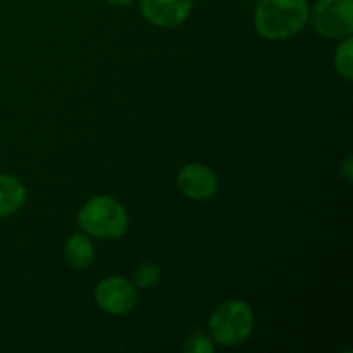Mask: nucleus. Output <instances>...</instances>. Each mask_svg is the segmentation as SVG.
Segmentation results:
<instances>
[{
	"label": "nucleus",
	"mask_w": 353,
	"mask_h": 353,
	"mask_svg": "<svg viewBox=\"0 0 353 353\" xmlns=\"http://www.w3.org/2000/svg\"><path fill=\"white\" fill-rule=\"evenodd\" d=\"M309 21L317 34L343 40L353 33V0H317Z\"/></svg>",
	"instance_id": "nucleus-4"
},
{
	"label": "nucleus",
	"mask_w": 353,
	"mask_h": 353,
	"mask_svg": "<svg viewBox=\"0 0 353 353\" xmlns=\"http://www.w3.org/2000/svg\"><path fill=\"white\" fill-rule=\"evenodd\" d=\"M309 16L307 0H257L255 30L265 40H290L307 26Z\"/></svg>",
	"instance_id": "nucleus-1"
},
{
	"label": "nucleus",
	"mask_w": 353,
	"mask_h": 353,
	"mask_svg": "<svg viewBox=\"0 0 353 353\" xmlns=\"http://www.w3.org/2000/svg\"><path fill=\"white\" fill-rule=\"evenodd\" d=\"M255 330L252 307L240 299H230L221 303L209 319V336L214 343L234 348L250 340Z\"/></svg>",
	"instance_id": "nucleus-3"
},
{
	"label": "nucleus",
	"mask_w": 353,
	"mask_h": 353,
	"mask_svg": "<svg viewBox=\"0 0 353 353\" xmlns=\"http://www.w3.org/2000/svg\"><path fill=\"white\" fill-rule=\"evenodd\" d=\"M340 174L343 176V179L347 183H352L353 179V168H352V155H348L347 159H345L343 162H341L340 165Z\"/></svg>",
	"instance_id": "nucleus-13"
},
{
	"label": "nucleus",
	"mask_w": 353,
	"mask_h": 353,
	"mask_svg": "<svg viewBox=\"0 0 353 353\" xmlns=\"http://www.w3.org/2000/svg\"><path fill=\"white\" fill-rule=\"evenodd\" d=\"M95 302L109 316L123 317L134 309L138 302V292L133 281L121 276H110L102 279L95 288Z\"/></svg>",
	"instance_id": "nucleus-5"
},
{
	"label": "nucleus",
	"mask_w": 353,
	"mask_h": 353,
	"mask_svg": "<svg viewBox=\"0 0 353 353\" xmlns=\"http://www.w3.org/2000/svg\"><path fill=\"white\" fill-rule=\"evenodd\" d=\"M105 3H109V6H116V7H124V6H130L131 2H134V0H103Z\"/></svg>",
	"instance_id": "nucleus-14"
},
{
	"label": "nucleus",
	"mask_w": 353,
	"mask_h": 353,
	"mask_svg": "<svg viewBox=\"0 0 353 353\" xmlns=\"http://www.w3.org/2000/svg\"><path fill=\"white\" fill-rule=\"evenodd\" d=\"M78 224L86 234H92L99 240L112 241L126 234L130 217L119 200L97 195L83 203L78 212Z\"/></svg>",
	"instance_id": "nucleus-2"
},
{
	"label": "nucleus",
	"mask_w": 353,
	"mask_h": 353,
	"mask_svg": "<svg viewBox=\"0 0 353 353\" xmlns=\"http://www.w3.org/2000/svg\"><path fill=\"white\" fill-rule=\"evenodd\" d=\"M161 278H162L161 268H159L155 262H143V264H140L137 269H134L133 285L137 286V288L150 290L159 285Z\"/></svg>",
	"instance_id": "nucleus-11"
},
{
	"label": "nucleus",
	"mask_w": 353,
	"mask_h": 353,
	"mask_svg": "<svg viewBox=\"0 0 353 353\" xmlns=\"http://www.w3.org/2000/svg\"><path fill=\"white\" fill-rule=\"evenodd\" d=\"M334 69L343 78L350 83L353 79V41L352 37L340 40L336 52H334Z\"/></svg>",
	"instance_id": "nucleus-10"
},
{
	"label": "nucleus",
	"mask_w": 353,
	"mask_h": 353,
	"mask_svg": "<svg viewBox=\"0 0 353 353\" xmlns=\"http://www.w3.org/2000/svg\"><path fill=\"white\" fill-rule=\"evenodd\" d=\"M193 0H140V12L155 28H176L188 19Z\"/></svg>",
	"instance_id": "nucleus-7"
},
{
	"label": "nucleus",
	"mask_w": 353,
	"mask_h": 353,
	"mask_svg": "<svg viewBox=\"0 0 353 353\" xmlns=\"http://www.w3.org/2000/svg\"><path fill=\"white\" fill-rule=\"evenodd\" d=\"M64 259L72 269H86L95 261V247L86 233H74L64 243Z\"/></svg>",
	"instance_id": "nucleus-9"
},
{
	"label": "nucleus",
	"mask_w": 353,
	"mask_h": 353,
	"mask_svg": "<svg viewBox=\"0 0 353 353\" xmlns=\"http://www.w3.org/2000/svg\"><path fill=\"white\" fill-rule=\"evenodd\" d=\"M183 352L185 353H212L214 352V341L210 336H205L202 333H196L190 336L183 345Z\"/></svg>",
	"instance_id": "nucleus-12"
},
{
	"label": "nucleus",
	"mask_w": 353,
	"mask_h": 353,
	"mask_svg": "<svg viewBox=\"0 0 353 353\" xmlns=\"http://www.w3.org/2000/svg\"><path fill=\"white\" fill-rule=\"evenodd\" d=\"M26 186L10 174H0V217L14 216L26 203Z\"/></svg>",
	"instance_id": "nucleus-8"
},
{
	"label": "nucleus",
	"mask_w": 353,
	"mask_h": 353,
	"mask_svg": "<svg viewBox=\"0 0 353 353\" xmlns=\"http://www.w3.org/2000/svg\"><path fill=\"white\" fill-rule=\"evenodd\" d=\"M176 186L190 200H209L219 190V178L203 164H186L176 176Z\"/></svg>",
	"instance_id": "nucleus-6"
}]
</instances>
